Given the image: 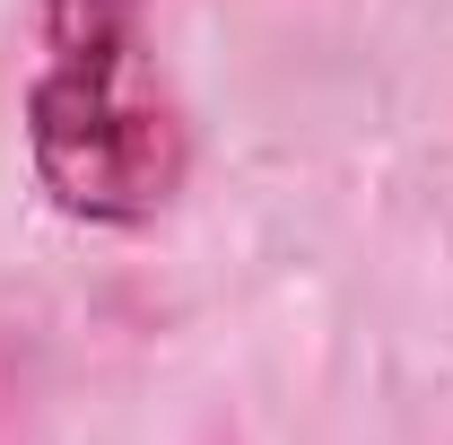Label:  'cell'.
<instances>
[{
    "label": "cell",
    "instance_id": "6da1fadb",
    "mask_svg": "<svg viewBox=\"0 0 453 445\" xmlns=\"http://www.w3.org/2000/svg\"><path fill=\"white\" fill-rule=\"evenodd\" d=\"M35 79H27V167L35 192L79 227L157 219L192 131L149 70V9L140 0H35Z\"/></svg>",
    "mask_w": 453,
    "mask_h": 445
}]
</instances>
